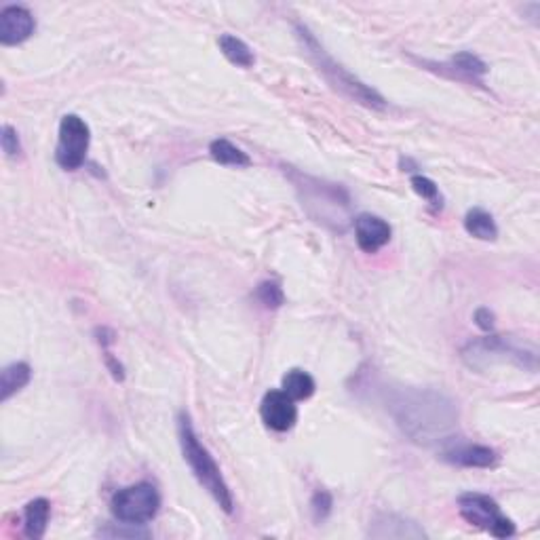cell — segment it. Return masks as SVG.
I'll return each mask as SVG.
<instances>
[{
  "instance_id": "7a4b0ae2",
  "label": "cell",
  "mask_w": 540,
  "mask_h": 540,
  "mask_svg": "<svg viewBox=\"0 0 540 540\" xmlns=\"http://www.w3.org/2000/svg\"><path fill=\"white\" fill-rule=\"evenodd\" d=\"M178 439H179V448H182L184 461L188 462L192 475L197 477V481L201 483L203 490H207L211 499L218 502L222 511L231 515L234 511V499L231 488H228L218 462L214 461V456L209 454V450L205 448L201 439L197 437L195 426H192L190 422V416L186 412H179L178 416Z\"/></svg>"
},
{
  "instance_id": "7402d4cb",
  "label": "cell",
  "mask_w": 540,
  "mask_h": 540,
  "mask_svg": "<svg viewBox=\"0 0 540 540\" xmlns=\"http://www.w3.org/2000/svg\"><path fill=\"white\" fill-rule=\"evenodd\" d=\"M412 188H414V192L418 197H422V198H426L428 203H433V205H442V195H439V186L433 182L431 178H426V176H412Z\"/></svg>"
},
{
  "instance_id": "5b68a950",
  "label": "cell",
  "mask_w": 540,
  "mask_h": 540,
  "mask_svg": "<svg viewBox=\"0 0 540 540\" xmlns=\"http://www.w3.org/2000/svg\"><path fill=\"white\" fill-rule=\"evenodd\" d=\"M114 519L127 526H146L160 511L159 490L148 481H140L135 486L123 488L110 500Z\"/></svg>"
},
{
  "instance_id": "ba28073f",
  "label": "cell",
  "mask_w": 540,
  "mask_h": 540,
  "mask_svg": "<svg viewBox=\"0 0 540 540\" xmlns=\"http://www.w3.org/2000/svg\"><path fill=\"white\" fill-rule=\"evenodd\" d=\"M89 125L78 114H66L59 123V138L55 148V160L61 169L77 171L85 165L89 152Z\"/></svg>"
},
{
  "instance_id": "30bf717a",
  "label": "cell",
  "mask_w": 540,
  "mask_h": 540,
  "mask_svg": "<svg viewBox=\"0 0 540 540\" xmlns=\"http://www.w3.org/2000/svg\"><path fill=\"white\" fill-rule=\"evenodd\" d=\"M34 15L20 5H9L0 11V42L7 47L22 45L34 34Z\"/></svg>"
},
{
  "instance_id": "3957f363",
  "label": "cell",
  "mask_w": 540,
  "mask_h": 540,
  "mask_svg": "<svg viewBox=\"0 0 540 540\" xmlns=\"http://www.w3.org/2000/svg\"><path fill=\"white\" fill-rule=\"evenodd\" d=\"M296 39L300 41L304 53L308 55L310 61L316 66L323 77L327 78V83L336 87L338 91H343L344 96L355 99L357 104H363L365 108L371 110H384L387 108V99H384L376 89H371L370 85H365L363 80H359L355 74H351L344 66L336 64V59L319 45V41L315 39V34L310 32L307 26L296 23Z\"/></svg>"
},
{
  "instance_id": "2e32d148",
  "label": "cell",
  "mask_w": 540,
  "mask_h": 540,
  "mask_svg": "<svg viewBox=\"0 0 540 540\" xmlns=\"http://www.w3.org/2000/svg\"><path fill=\"white\" fill-rule=\"evenodd\" d=\"M464 231L480 241H494L499 237V226H496L492 214L480 207L471 209L464 215Z\"/></svg>"
},
{
  "instance_id": "52a82bcc",
  "label": "cell",
  "mask_w": 540,
  "mask_h": 540,
  "mask_svg": "<svg viewBox=\"0 0 540 540\" xmlns=\"http://www.w3.org/2000/svg\"><path fill=\"white\" fill-rule=\"evenodd\" d=\"M458 511L462 519H467L471 526L481 527L492 534L496 538H511L515 534V524L505 517L500 511L499 502L480 492H467L458 496Z\"/></svg>"
},
{
  "instance_id": "cb8c5ba5",
  "label": "cell",
  "mask_w": 540,
  "mask_h": 540,
  "mask_svg": "<svg viewBox=\"0 0 540 540\" xmlns=\"http://www.w3.org/2000/svg\"><path fill=\"white\" fill-rule=\"evenodd\" d=\"M0 146H3V152L11 159L20 157L22 154L20 135H17V132L11 125H3V129H0Z\"/></svg>"
},
{
  "instance_id": "7c38bea8",
  "label": "cell",
  "mask_w": 540,
  "mask_h": 540,
  "mask_svg": "<svg viewBox=\"0 0 540 540\" xmlns=\"http://www.w3.org/2000/svg\"><path fill=\"white\" fill-rule=\"evenodd\" d=\"M390 234H393V231H390L389 222L378 218V215L362 214L355 218V239L359 250L365 253H376L378 250H382L390 241Z\"/></svg>"
},
{
  "instance_id": "ffe728a7",
  "label": "cell",
  "mask_w": 540,
  "mask_h": 540,
  "mask_svg": "<svg viewBox=\"0 0 540 540\" xmlns=\"http://www.w3.org/2000/svg\"><path fill=\"white\" fill-rule=\"evenodd\" d=\"M450 68L454 72H458V77H464V78H481L483 74L488 72V66L483 64V61L477 58V55L469 53V51H462L454 55V58L450 59Z\"/></svg>"
},
{
  "instance_id": "277c9868",
  "label": "cell",
  "mask_w": 540,
  "mask_h": 540,
  "mask_svg": "<svg viewBox=\"0 0 540 540\" xmlns=\"http://www.w3.org/2000/svg\"><path fill=\"white\" fill-rule=\"evenodd\" d=\"M462 362L475 371H486L494 365H515L519 370L536 371L538 349L513 336H486L471 340L461 351Z\"/></svg>"
},
{
  "instance_id": "9c48e42d",
  "label": "cell",
  "mask_w": 540,
  "mask_h": 540,
  "mask_svg": "<svg viewBox=\"0 0 540 540\" xmlns=\"http://www.w3.org/2000/svg\"><path fill=\"white\" fill-rule=\"evenodd\" d=\"M260 416L270 431L288 433L297 422L296 401L285 390H269L260 403Z\"/></svg>"
},
{
  "instance_id": "603a6c76",
  "label": "cell",
  "mask_w": 540,
  "mask_h": 540,
  "mask_svg": "<svg viewBox=\"0 0 540 540\" xmlns=\"http://www.w3.org/2000/svg\"><path fill=\"white\" fill-rule=\"evenodd\" d=\"M332 507H334L332 494L325 492V490H319V492L313 496V500H310V511H313L315 521H325L330 517Z\"/></svg>"
},
{
  "instance_id": "ac0fdd59",
  "label": "cell",
  "mask_w": 540,
  "mask_h": 540,
  "mask_svg": "<svg viewBox=\"0 0 540 540\" xmlns=\"http://www.w3.org/2000/svg\"><path fill=\"white\" fill-rule=\"evenodd\" d=\"M220 51L224 53V58L231 61V64L239 66V68H252L256 64V58H253V51L245 45L243 41L237 39L233 34H222L218 39Z\"/></svg>"
},
{
  "instance_id": "484cf974",
  "label": "cell",
  "mask_w": 540,
  "mask_h": 540,
  "mask_svg": "<svg viewBox=\"0 0 540 540\" xmlns=\"http://www.w3.org/2000/svg\"><path fill=\"white\" fill-rule=\"evenodd\" d=\"M105 365H108L110 371H113L114 380H125V371H123V365L116 362V359L110 355L108 351H105Z\"/></svg>"
},
{
  "instance_id": "44dd1931",
  "label": "cell",
  "mask_w": 540,
  "mask_h": 540,
  "mask_svg": "<svg viewBox=\"0 0 540 540\" xmlns=\"http://www.w3.org/2000/svg\"><path fill=\"white\" fill-rule=\"evenodd\" d=\"M256 297L264 304L266 308H279L285 304V294L275 281H264L258 285Z\"/></svg>"
},
{
  "instance_id": "5bb4252c",
  "label": "cell",
  "mask_w": 540,
  "mask_h": 540,
  "mask_svg": "<svg viewBox=\"0 0 540 540\" xmlns=\"http://www.w3.org/2000/svg\"><path fill=\"white\" fill-rule=\"evenodd\" d=\"M49 517H51V502L47 499L30 500L23 508V532H26V536L32 540L45 536Z\"/></svg>"
},
{
  "instance_id": "4fadbf2b",
  "label": "cell",
  "mask_w": 540,
  "mask_h": 540,
  "mask_svg": "<svg viewBox=\"0 0 540 540\" xmlns=\"http://www.w3.org/2000/svg\"><path fill=\"white\" fill-rule=\"evenodd\" d=\"M371 538H426V532L412 519L395 513H382L370 524Z\"/></svg>"
},
{
  "instance_id": "8fae6325",
  "label": "cell",
  "mask_w": 540,
  "mask_h": 540,
  "mask_svg": "<svg viewBox=\"0 0 540 540\" xmlns=\"http://www.w3.org/2000/svg\"><path fill=\"white\" fill-rule=\"evenodd\" d=\"M442 458L445 462L467 469H490L499 462V454L488 445L480 444H450L442 452Z\"/></svg>"
},
{
  "instance_id": "6da1fadb",
  "label": "cell",
  "mask_w": 540,
  "mask_h": 540,
  "mask_svg": "<svg viewBox=\"0 0 540 540\" xmlns=\"http://www.w3.org/2000/svg\"><path fill=\"white\" fill-rule=\"evenodd\" d=\"M389 409L401 431L420 445H450L458 431L456 403L439 390L401 389L390 397Z\"/></svg>"
},
{
  "instance_id": "d6986e66",
  "label": "cell",
  "mask_w": 540,
  "mask_h": 540,
  "mask_svg": "<svg viewBox=\"0 0 540 540\" xmlns=\"http://www.w3.org/2000/svg\"><path fill=\"white\" fill-rule=\"evenodd\" d=\"M283 390L288 393L294 401L300 399H308V397L315 395L316 384L315 378L304 370H289L288 374L283 376Z\"/></svg>"
},
{
  "instance_id": "e0dca14e",
  "label": "cell",
  "mask_w": 540,
  "mask_h": 540,
  "mask_svg": "<svg viewBox=\"0 0 540 540\" xmlns=\"http://www.w3.org/2000/svg\"><path fill=\"white\" fill-rule=\"evenodd\" d=\"M209 154H211V159L220 165H228V167H250L252 165V159L247 157V152H243L239 146H234L233 142H228L224 138L211 142Z\"/></svg>"
},
{
  "instance_id": "8992f818",
  "label": "cell",
  "mask_w": 540,
  "mask_h": 540,
  "mask_svg": "<svg viewBox=\"0 0 540 540\" xmlns=\"http://www.w3.org/2000/svg\"><path fill=\"white\" fill-rule=\"evenodd\" d=\"M296 176L302 179V184L296 182L297 190L304 192L302 205L319 209V214L315 215L319 222H336L338 228H344L349 195L340 186L319 182V179L302 176V173H296Z\"/></svg>"
},
{
  "instance_id": "9a60e30c",
  "label": "cell",
  "mask_w": 540,
  "mask_h": 540,
  "mask_svg": "<svg viewBox=\"0 0 540 540\" xmlns=\"http://www.w3.org/2000/svg\"><path fill=\"white\" fill-rule=\"evenodd\" d=\"M30 378H32V370L26 362H15L7 365L0 374V399L9 401L15 393H20L22 389L28 387Z\"/></svg>"
},
{
  "instance_id": "d4e9b609",
  "label": "cell",
  "mask_w": 540,
  "mask_h": 540,
  "mask_svg": "<svg viewBox=\"0 0 540 540\" xmlns=\"http://www.w3.org/2000/svg\"><path fill=\"white\" fill-rule=\"evenodd\" d=\"M494 313L490 308H477L475 310V323L477 327H481L483 332H492L494 330Z\"/></svg>"
}]
</instances>
